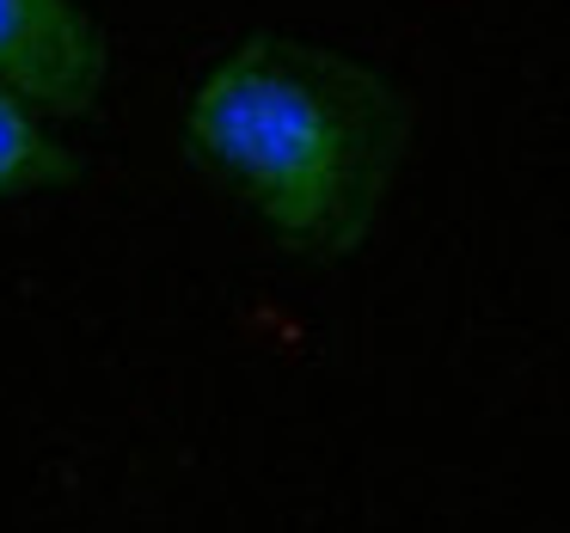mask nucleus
I'll use <instances>...</instances> for the list:
<instances>
[{"mask_svg":"<svg viewBox=\"0 0 570 533\" xmlns=\"http://www.w3.org/2000/svg\"><path fill=\"white\" fill-rule=\"evenodd\" d=\"M185 141L283 246L344 258L393 185L405 105L332 43L246 38L190 87Z\"/></svg>","mask_w":570,"mask_h":533,"instance_id":"f257e3e1","label":"nucleus"},{"mask_svg":"<svg viewBox=\"0 0 570 533\" xmlns=\"http://www.w3.org/2000/svg\"><path fill=\"white\" fill-rule=\"evenodd\" d=\"M111 50L80 0H0V92L80 117L105 92Z\"/></svg>","mask_w":570,"mask_h":533,"instance_id":"f03ea898","label":"nucleus"},{"mask_svg":"<svg viewBox=\"0 0 570 533\" xmlns=\"http://www.w3.org/2000/svg\"><path fill=\"white\" fill-rule=\"evenodd\" d=\"M68 178H75V160L43 129V111L13 99V92H0V203L38 197V190L68 185Z\"/></svg>","mask_w":570,"mask_h":533,"instance_id":"7ed1b4c3","label":"nucleus"}]
</instances>
